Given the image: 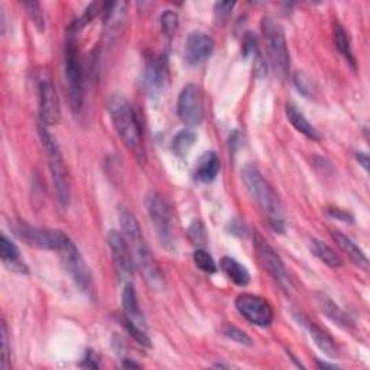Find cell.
Segmentation results:
<instances>
[{
  "label": "cell",
  "mask_w": 370,
  "mask_h": 370,
  "mask_svg": "<svg viewBox=\"0 0 370 370\" xmlns=\"http://www.w3.org/2000/svg\"><path fill=\"white\" fill-rule=\"evenodd\" d=\"M327 215L337 219V220H341V221H346V223H353V216L350 215V213L341 210V208H336V207H330L327 208Z\"/></svg>",
  "instance_id": "obj_37"
},
{
  "label": "cell",
  "mask_w": 370,
  "mask_h": 370,
  "mask_svg": "<svg viewBox=\"0 0 370 370\" xmlns=\"http://www.w3.org/2000/svg\"><path fill=\"white\" fill-rule=\"evenodd\" d=\"M63 254V262L65 265V269L68 270V274L73 278V281L77 283V287L85 292L91 295L94 287H93V275L90 272V269L85 263L84 258L81 256L80 250L74 245V241L68 239L65 241V245L60 250Z\"/></svg>",
  "instance_id": "obj_9"
},
{
  "label": "cell",
  "mask_w": 370,
  "mask_h": 370,
  "mask_svg": "<svg viewBox=\"0 0 370 370\" xmlns=\"http://www.w3.org/2000/svg\"><path fill=\"white\" fill-rule=\"evenodd\" d=\"M166 80V67L162 56L149 55L145 61V87L149 96H158Z\"/></svg>",
  "instance_id": "obj_16"
},
{
  "label": "cell",
  "mask_w": 370,
  "mask_h": 370,
  "mask_svg": "<svg viewBox=\"0 0 370 370\" xmlns=\"http://www.w3.org/2000/svg\"><path fill=\"white\" fill-rule=\"evenodd\" d=\"M287 118L291 122V124L295 127V129L300 133H303L304 136H307L308 139H312V140L320 139V135H318L316 127L305 119L303 113L298 110L294 105H290V103L287 105Z\"/></svg>",
  "instance_id": "obj_23"
},
{
  "label": "cell",
  "mask_w": 370,
  "mask_h": 370,
  "mask_svg": "<svg viewBox=\"0 0 370 370\" xmlns=\"http://www.w3.org/2000/svg\"><path fill=\"white\" fill-rule=\"evenodd\" d=\"M215 50V41L204 32H191L185 42V61L190 65L204 63Z\"/></svg>",
  "instance_id": "obj_15"
},
{
  "label": "cell",
  "mask_w": 370,
  "mask_h": 370,
  "mask_svg": "<svg viewBox=\"0 0 370 370\" xmlns=\"http://www.w3.org/2000/svg\"><path fill=\"white\" fill-rule=\"evenodd\" d=\"M220 173V160L216 152H206L194 171L195 178L202 182H213Z\"/></svg>",
  "instance_id": "obj_21"
},
{
  "label": "cell",
  "mask_w": 370,
  "mask_h": 370,
  "mask_svg": "<svg viewBox=\"0 0 370 370\" xmlns=\"http://www.w3.org/2000/svg\"><path fill=\"white\" fill-rule=\"evenodd\" d=\"M241 178L246 185V190L252 195L253 200L258 203L261 210L265 213L270 227L275 232L282 233L285 229V223H283L282 215V204L279 200V195L259 173V169L254 165H246L241 171Z\"/></svg>",
  "instance_id": "obj_3"
},
{
  "label": "cell",
  "mask_w": 370,
  "mask_h": 370,
  "mask_svg": "<svg viewBox=\"0 0 370 370\" xmlns=\"http://www.w3.org/2000/svg\"><path fill=\"white\" fill-rule=\"evenodd\" d=\"M107 240H109V248L111 252L113 263H115V269L119 278L124 282L131 281L133 276L135 262H133L131 248L129 245H127L124 236L120 232L110 230Z\"/></svg>",
  "instance_id": "obj_12"
},
{
  "label": "cell",
  "mask_w": 370,
  "mask_h": 370,
  "mask_svg": "<svg viewBox=\"0 0 370 370\" xmlns=\"http://www.w3.org/2000/svg\"><path fill=\"white\" fill-rule=\"evenodd\" d=\"M220 268L226 276L229 278L232 282H235L239 287H246L250 282V274L249 270L245 268V265L239 263L233 258H223L220 261Z\"/></svg>",
  "instance_id": "obj_22"
},
{
  "label": "cell",
  "mask_w": 370,
  "mask_h": 370,
  "mask_svg": "<svg viewBox=\"0 0 370 370\" xmlns=\"http://www.w3.org/2000/svg\"><path fill=\"white\" fill-rule=\"evenodd\" d=\"M39 97V119L41 124L54 126L60 122L61 109L58 94L50 78H42L38 87Z\"/></svg>",
  "instance_id": "obj_14"
},
{
  "label": "cell",
  "mask_w": 370,
  "mask_h": 370,
  "mask_svg": "<svg viewBox=\"0 0 370 370\" xmlns=\"http://www.w3.org/2000/svg\"><path fill=\"white\" fill-rule=\"evenodd\" d=\"M0 254H2V261L8 269L19 274L28 272L26 265L21 261V252L18 246L5 233L0 239Z\"/></svg>",
  "instance_id": "obj_20"
},
{
  "label": "cell",
  "mask_w": 370,
  "mask_h": 370,
  "mask_svg": "<svg viewBox=\"0 0 370 370\" xmlns=\"http://www.w3.org/2000/svg\"><path fill=\"white\" fill-rule=\"evenodd\" d=\"M10 347H9V331L5 321H2V369L8 370L10 366Z\"/></svg>",
  "instance_id": "obj_34"
},
{
  "label": "cell",
  "mask_w": 370,
  "mask_h": 370,
  "mask_svg": "<svg viewBox=\"0 0 370 370\" xmlns=\"http://www.w3.org/2000/svg\"><path fill=\"white\" fill-rule=\"evenodd\" d=\"M146 211L153 224L156 236L160 243L168 249H175V230H174V216L171 206L165 198L158 193H149L146 197Z\"/></svg>",
  "instance_id": "obj_6"
},
{
  "label": "cell",
  "mask_w": 370,
  "mask_h": 370,
  "mask_svg": "<svg viewBox=\"0 0 370 370\" xmlns=\"http://www.w3.org/2000/svg\"><path fill=\"white\" fill-rule=\"evenodd\" d=\"M188 237L193 241V245H195L198 249H203V246L207 243L206 229L198 220L193 221L191 226L188 227Z\"/></svg>",
  "instance_id": "obj_32"
},
{
  "label": "cell",
  "mask_w": 370,
  "mask_h": 370,
  "mask_svg": "<svg viewBox=\"0 0 370 370\" xmlns=\"http://www.w3.org/2000/svg\"><path fill=\"white\" fill-rule=\"evenodd\" d=\"M295 320L309 333V337L314 340V343L320 347L321 351H324L327 356H330V358L333 359L337 358L338 356L337 346L329 334H327L324 330H321L316 323H312L309 318H307L303 314H295Z\"/></svg>",
  "instance_id": "obj_17"
},
{
  "label": "cell",
  "mask_w": 370,
  "mask_h": 370,
  "mask_svg": "<svg viewBox=\"0 0 370 370\" xmlns=\"http://www.w3.org/2000/svg\"><path fill=\"white\" fill-rule=\"evenodd\" d=\"M236 308L250 324L269 327L274 321V309L265 298L253 294H241L236 298Z\"/></svg>",
  "instance_id": "obj_10"
},
{
  "label": "cell",
  "mask_w": 370,
  "mask_h": 370,
  "mask_svg": "<svg viewBox=\"0 0 370 370\" xmlns=\"http://www.w3.org/2000/svg\"><path fill=\"white\" fill-rule=\"evenodd\" d=\"M161 30L168 36L173 38L178 30V15L174 10H165L161 17Z\"/></svg>",
  "instance_id": "obj_31"
},
{
  "label": "cell",
  "mask_w": 370,
  "mask_h": 370,
  "mask_svg": "<svg viewBox=\"0 0 370 370\" xmlns=\"http://www.w3.org/2000/svg\"><path fill=\"white\" fill-rule=\"evenodd\" d=\"M177 113L179 119L187 126H198L203 122L204 119L203 96L197 85L188 84L182 89L178 97Z\"/></svg>",
  "instance_id": "obj_11"
},
{
  "label": "cell",
  "mask_w": 370,
  "mask_h": 370,
  "mask_svg": "<svg viewBox=\"0 0 370 370\" xmlns=\"http://www.w3.org/2000/svg\"><path fill=\"white\" fill-rule=\"evenodd\" d=\"M356 158H358V161H359V164L367 171L369 169V156L366 155V153H362V152H359V153H356Z\"/></svg>",
  "instance_id": "obj_40"
},
{
  "label": "cell",
  "mask_w": 370,
  "mask_h": 370,
  "mask_svg": "<svg viewBox=\"0 0 370 370\" xmlns=\"http://www.w3.org/2000/svg\"><path fill=\"white\" fill-rule=\"evenodd\" d=\"M195 142H197V133L191 129H184L174 136L173 151L175 155L184 158V156H187L190 153L191 148L195 145Z\"/></svg>",
  "instance_id": "obj_27"
},
{
  "label": "cell",
  "mask_w": 370,
  "mask_h": 370,
  "mask_svg": "<svg viewBox=\"0 0 370 370\" xmlns=\"http://www.w3.org/2000/svg\"><path fill=\"white\" fill-rule=\"evenodd\" d=\"M23 6H25L28 15H30V18H31L32 23L35 25L36 30L41 32L44 31L45 19H44V13H42L41 5L38 2H26Z\"/></svg>",
  "instance_id": "obj_33"
},
{
  "label": "cell",
  "mask_w": 370,
  "mask_h": 370,
  "mask_svg": "<svg viewBox=\"0 0 370 370\" xmlns=\"http://www.w3.org/2000/svg\"><path fill=\"white\" fill-rule=\"evenodd\" d=\"M85 360L89 362V364L87 363H81L83 367H90V369H97L98 367V364L93 359V353L91 351H87V354H85Z\"/></svg>",
  "instance_id": "obj_39"
},
{
  "label": "cell",
  "mask_w": 370,
  "mask_h": 370,
  "mask_svg": "<svg viewBox=\"0 0 370 370\" xmlns=\"http://www.w3.org/2000/svg\"><path fill=\"white\" fill-rule=\"evenodd\" d=\"M13 230L30 246L45 250H61L65 241L69 239L61 230L42 229V227H34L25 223L15 224Z\"/></svg>",
  "instance_id": "obj_8"
},
{
  "label": "cell",
  "mask_w": 370,
  "mask_h": 370,
  "mask_svg": "<svg viewBox=\"0 0 370 370\" xmlns=\"http://www.w3.org/2000/svg\"><path fill=\"white\" fill-rule=\"evenodd\" d=\"M262 32L268 45L270 63H272L276 76H279L281 78H285L290 73L291 67V58L285 34H283L282 28L270 18H265L262 21Z\"/></svg>",
  "instance_id": "obj_7"
},
{
  "label": "cell",
  "mask_w": 370,
  "mask_h": 370,
  "mask_svg": "<svg viewBox=\"0 0 370 370\" xmlns=\"http://www.w3.org/2000/svg\"><path fill=\"white\" fill-rule=\"evenodd\" d=\"M254 250L259 256V261L265 266L268 272L274 276V279L281 283L282 287L290 285V278L287 269L275 249L268 243V240L258 232H254Z\"/></svg>",
  "instance_id": "obj_13"
},
{
  "label": "cell",
  "mask_w": 370,
  "mask_h": 370,
  "mask_svg": "<svg viewBox=\"0 0 370 370\" xmlns=\"http://www.w3.org/2000/svg\"><path fill=\"white\" fill-rule=\"evenodd\" d=\"M309 248L314 253L317 258L324 262L327 266L330 268H340L343 266V261H341L340 256L324 241L318 240V239H311L309 240Z\"/></svg>",
  "instance_id": "obj_25"
},
{
  "label": "cell",
  "mask_w": 370,
  "mask_h": 370,
  "mask_svg": "<svg viewBox=\"0 0 370 370\" xmlns=\"http://www.w3.org/2000/svg\"><path fill=\"white\" fill-rule=\"evenodd\" d=\"M193 259H194V263L197 265V268L202 269L203 272L215 274L217 270L216 262L213 261L211 256L204 249H197L193 254Z\"/></svg>",
  "instance_id": "obj_30"
},
{
  "label": "cell",
  "mask_w": 370,
  "mask_h": 370,
  "mask_svg": "<svg viewBox=\"0 0 370 370\" xmlns=\"http://www.w3.org/2000/svg\"><path fill=\"white\" fill-rule=\"evenodd\" d=\"M39 135H41V140H42V145H44L45 153L48 156L56 200H58L63 208H67L69 204V179H68V171L64 164L61 149L58 144H56L55 138L48 132L47 126L44 124L39 126Z\"/></svg>",
  "instance_id": "obj_4"
},
{
  "label": "cell",
  "mask_w": 370,
  "mask_h": 370,
  "mask_svg": "<svg viewBox=\"0 0 370 370\" xmlns=\"http://www.w3.org/2000/svg\"><path fill=\"white\" fill-rule=\"evenodd\" d=\"M107 109L110 113V119L113 126L118 131L120 139L123 140L124 146L132 152L135 158L140 162L145 161V146L144 136H142L140 123L138 120V115L132 105L127 102L120 94H111Z\"/></svg>",
  "instance_id": "obj_2"
},
{
  "label": "cell",
  "mask_w": 370,
  "mask_h": 370,
  "mask_svg": "<svg viewBox=\"0 0 370 370\" xmlns=\"http://www.w3.org/2000/svg\"><path fill=\"white\" fill-rule=\"evenodd\" d=\"M120 226L122 235L124 236L127 245L131 248L135 266L140 270L146 285L153 291H164V275L158 263H156L151 249L148 248L146 240L144 235H142L140 226L131 210L123 208L120 211Z\"/></svg>",
  "instance_id": "obj_1"
},
{
  "label": "cell",
  "mask_w": 370,
  "mask_h": 370,
  "mask_svg": "<svg viewBox=\"0 0 370 370\" xmlns=\"http://www.w3.org/2000/svg\"><path fill=\"white\" fill-rule=\"evenodd\" d=\"M236 3L235 2H217L215 5V15L219 22L226 21L232 15V10L235 9Z\"/></svg>",
  "instance_id": "obj_36"
},
{
  "label": "cell",
  "mask_w": 370,
  "mask_h": 370,
  "mask_svg": "<svg viewBox=\"0 0 370 370\" xmlns=\"http://www.w3.org/2000/svg\"><path fill=\"white\" fill-rule=\"evenodd\" d=\"M74 34L76 28L71 25V30L67 35L65 42V80H67V94L69 106L77 113L83 107L84 84H83L80 54Z\"/></svg>",
  "instance_id": "obj_5"
},
{
  "label": "cell",
  "mask_w": 370,
  "mask_h": 370,
  "mask_svg": "<svg viewBox=\"0 0 370 370\" xmlns=\"http://www.w3.org/2000/svg\"><path fill=\"white\" fill-rule=\"evenodd\" d=\"M318 303L324 311V314L330 320H333L334 323H337L338 325L345 327V329H349V327L353 325V321L350 320V317L346 314V312L343 309H340L338 305H336L333 300H330L327 295L324 294L318 295Z\"/></svg>",
  "instance_id": "obj_26"
},
{
  "label": "cell",
  "mask_w": 370,
  "mask_h": 370,
  "mask_svg": "<svg viewBox=\"0 0 370 370\" xmlns=\"http://www.w3.org/2000/svg\"><path fill=\"white\" fill-rule=\"evenodd\" d=\"M123 367H127V369H131V367H133V369H139L140 364H138V363H132V362H129V360H126V362L123 363Z\"/></svg>",
  "instance_id": "obj_41"
},
{
  "label": "cell",
  "mask_w": 370,
  "mask_h": 370,
  "mask_svg": "<svg viewBox=\"0 0 370 370\" xmlns=\"http://www.w3.org/2000/svg\"><path fill=\"white\" fill-rule=\"evenodd\" d=\"M224 336L232 338V340H235V341H237V343H240V345L252 346L250 337L245 331H241V330L236 329V327H227V329L224 330Z\"/></svg>",
  "instance_id": "obj_35"
},
{
  "label": "cell",
  "mask_w": 370,
  "mask_h": 370,
  "mask_svg": "<svg viewBox=\"0 0 370 370\" xmlns=\"http://www.w3.org/2000/svg\"><path fill=\"white\" fill-rule=\"evenodd\" d=\"M318 366L320 367H323V369H337L338 366H336V364H329V363H323V362H318Z\"/></svg>",
  "instance_id": "obj_42"
},
{
  "label": "cell",
  "mask_w": 370,
  "mask_h": 370,
  "mask_svg": "<svg viewBox=\"0 0 370 370\" xmlns=\"http://www.w3.org/2000/svg\"><path fill=\"white\" fill-rule=\"evenodd\" d=\"M122 323H123V327L126 329V331L129 333V336L136 341L138 345L144 346V347H146V349H151V346H152L151 338H149V336L146 334V331H145L144 327L138 325L136 323L131 321L129 318H124Z\"/></svg>",
  "instance_id": "obj_29"
},
{
  "label": "cell",
  "mask_w": 370,
  "mask_h": 370,
  "mask_svg": "<svg viewBox=\"0 0 370 370\" xmlns=\"http://www.w3.org/2000/svg\"><path fill=\"white\" fill-rule=\"evenodd\" d=\"M334 44L338 50V52L345 56V58L351 64L353 68H356V60L350 47V39L347 36V32L343 26L338 22H334Z\"/></svg>",
  "instance_id": "obj_28"
},
{
  "label": "cell",
  "mask_w": 370,
  "mask_h": 370,
  "mask_svg": "<svg viewBox=\"0 0 370 370\" xmlns=\"http://www.w3.org/2000/svg\"><path fill=\"white\" fill-rule=\"evenodd\" d=\"M294 81H295V85L298 87V90H300L303 94L307 96L309 93V89L308 87H312V83L304 74L296 73Z\"/></svg>",
  "instance_id": "obj_38"
},
{
  "label": "cell",
  "mask_w": 370,
  "mask_h": 370,
  "mask_svg": "<svg viewBox=\"0 0 370 370\" xmlns=\"http://www.w3.org/2000/svg\"><path fill=\"white\" fill-rule=\"evenodd\" d=\"M122 305H123V311H124L126 318H129L131 321L136 323L138 325L144 327L145 321H144V317H142L140 311H139L136 292H135V290H133V287L131 285V283H126V287L123 290Z\"/></svg>",
  "instance_id": "obj_24"
},
{
  "label": "cell",
  "mask_w": 370,
  "mask_h": 370,
  "mask_svg": "<svg viewBox=\"0 0 370 370\" xmlns=\"http://www.w3.org/2000/svg\"><path fill=\"white\" fill-rule=\"evenodd\" d=\"M331 237L334 239L336 245L349 256V259L356 266H359V268H362L364 270L369 269L367 256L364 254V252L358 245L354 243V241L350 237H347L346 235H343V233L338 232V230H333L331 232Z\"/></svg>",
  "instance_id": "obj_19"
},
{
  "label": "cell",
  "mask_w": 370,
  "mask_h": 370,
  "mask_svg": "<svg viewBox=\"0 0 370 370\" xmlns=\"http://www.w3.org/2000/svg\"><path fill=\"white\" fill-rule=\"evenodd\" d=\"M103 15H105V28H106V36L109 41H115L120 36L124 21H126V12L124 3L122 2H113L106 3L103 6Z\"/></svg>",
  "instance_id": "obj_18"
}]
</instances>
